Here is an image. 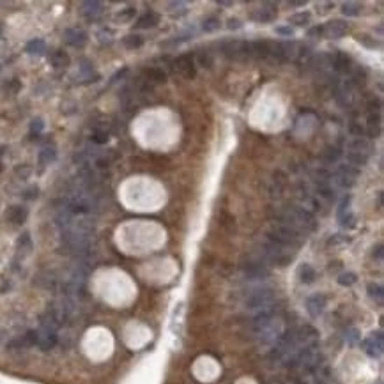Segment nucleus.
<instances>
[{"mask_svg": "<svg viewBox=\"0 0 384 384\" xmlns=\"http://www.w3.org/2000/svg\"><path fill=\"white\" fill-rule=\"evenodd\" d=\"M50 60H52L53 67H67L69 66V55H67L66 52H62V50H59V52L53 53Z\"/></svg>", "mask_w": 384, "mask_h": 384, "instance_id": "nucleus-29", "label": "nucleus"}, {"mask_svg": "<svg viewBox=\"0 0 384 384\" xmlns=\"http://www.w3.org/2000/svg\"><path fill=\"white\" fill-rule=\"evenodd\" d=\"M158 23H159V14L154 13V11H149V13H146L144 16L138 18L137 27L138 29H152Z\"/></svg>", "mask_w": 384, "mask_h": 384, "instance_id": "nucleus-23", "label": "nucleus"}, {"mask_svg": "<svg viewBox=\"0 0 384 384\" xmlns=\"http://www.w3.org/2000/svg\"><path fill=\"white\" fill-rule=\"evenodd\" d=\"M35 335H37V340H35V345L39 347L41 351H52L55 345L59 344V335L57 331H53V329H46V327H41L39 329H35Z\"/></svg>", "mask_w": 384, "mask_h": 384, "instance_id": "nucleus-10", "label": "nucleus"}, {"mask_svg": "<svg viewBox=\"0 0 384 384\" xmlns=\"http://www.w3.org/2000/svg\"><path fill=\"white\" fill-rule=\"evenodd\" d=\"M338 243H349V237H342V236H335V237L329 239V244H338Z\"/></svg>", "mask_w": 384, "mask_h": 384, "instance_id": "nucleus-46", "label": "nucleus"}, {"mask_svg": "<svg viewBox=\"0 0 384 384\" xmlns=\"http://www.w3.org/2000/svg\"><path fill=\"white\" fill-rule=\"evenodd\" d=\"M220 27H221V22L218 18H207V20L204 22L202 29H204V32H214V30H218Z\"/></svg>", "mask_w": 384, "mask_h": 384, "instance_id": "nucleus-37", "label": "nucleus"}, {"mask_svg": "<svg viewBox=\"0 0 384 384\" xmlns=\"http://www.w3.org/2000/svg\"><path fill=\"white\" fill-rule=\"evenodd\" d=\"M351 211V197L347 195V197H344L340 202V206H338V218L344 216L345 212H349Z\"/></svg>", "mask_w": 384, "mask_h": 384, "instance_id": "nucleus-41", "label": "nucleus"}, {"mask_svg": "<svg viewBox=\"0 0 384 384\" xmlns=\"http://www.w3.org/2000/svg\"><path fill=\"white\" fill-rule=\"evenodd\" d=\"M372 257H374V259H377V261H381V259H383V244H377V246L374 248V253H372Z\"/></svg>", "mask_w": 384, "mask_h": 384, "instance_id": "nucleus-48", "label": "nucleus"}, {"mask_svg": "<svg viewBox=\"0 0 384 384\" xmlns=\"http://www.w3.org/2000/svg\"><path fill=\"white\" fill-rule=\"evenodd\" d=\"M377 207H383V191H379V193H377Z\"/></svg>", "mask_w": 384, "mask_h": 384, "instance_id": "nucleus-54", "label": "nucleus"}, {"mask_svg": "<svg viewBox=\"0 0 384 384\" xmlns=\"http://www.w3.org/2000/svg\"><path fill=\"white\" fill-rule=\"evenodd\" d=\"M356 282H358V276L354 273H342L340 276H338V283H340L342 287H351V285H354Z\"/></svg>", "mask_w": 384, "mask_h": 384, "instance_id": "nucleus-36", "label": "nucleus"}, {"mask_svg": "<svg viewBox=\"0 0 384 384\" xmlns=\"http://www.w3.org/2000/svg\"><path fill=\"white\" fill-rule=\"evenodd\" d=\"M345 338H347V342H349L351 345H354V344H358L359 342L361 335H359V331L356 329V327H347V331H345Z\"/></svg>", "mask_w": 384, "mask_h": 384, "instance_id": "nucleus-39", "label": "nucleus"}, {"mask_svg": "<svg viewBox=\"0 0 384 384\" xmlns=\"http://www.w3.org/2000/svg\"><path fill=\"white\" fill-rule=\"evenodd\" d=\"M351 133H353L356 138H361L363 135H365V129H363L361 126H358V124H351Z\"/></svg>", "mask_w": 384, "mask_h": 384, "instance_id": "nucleus-45", "label": "nucleus"}, {"mask_svg": "<svg viewBox=\"0 0 384 384\" xmlns=\"http://www.w3.org/2000/svg\"><path fill=\"white\" fill-rule=\"evenodd\" d=\"M276 18V4H271V2H266L262 4V7L255 9L252 13V20L257 23H269Z\"/></svg>", "mask_w": 384, "mask_h": 384, "instance_id": "nucleus-14", "label": "nucleus"}, {"mask_svg": "<svg viewBox=\"0 0 384 384\" xmlns=\"http://www.w3.org/2000/svg\"><path fill=\"white\" fill-rule=\"evenodd\" d=\"M30 135H32V138H35V137H39L41 133H43V129H44V122H43V119H34L30 122Z\"/></svg>", "mask_w": 384, "mask_h": 384, "instance_id": "nucleus-38", "label": "nucleus"}, {"mask_svg": "<svg viewBox=\"0 0 384 384\" xmlns=\"http://www.w3.org/2000/svg\"><path fill=\"white\" fill-rule=\"evenodd\" d=\"M0 170H2V163H0Z\"/></svg>", "mask_w": 384, "mask_h": 384, "instance_id": "nucleus-56", "label": "nucleus"}, {"mask_svg": "<svg viewBox=\"0 0 384 384\" xmlns=\"http://www.w3.org/2000/svg\"><path fill=\"white\" fill-rule=\"evenodd\" d=\"M90 140H92L94 144H97V146H103V144H106V142H108V133L101 131V129H97V131L92 133Z\"/></svg>", "mask_w": 384, "mask_h": 384, "instance_id": "nucleus-40", "label": "nucleus"}, {"mask_svg": "<svg viewBox=\"0 0 384 384\" xmlns=\"http://www.w3.org/2000/svg\"><path fill=\"white\" fill-rule=\"evenodd\" d=\"M241 27V22L239 20H229V29L232 30V29H239Z\"/></svg>", "mask_w": 384, "mask_h": 384, "instance_id": "nucleus-52", "label": "nucleus"}, {"mask_svg": "<svg viewBox=\"0 0 384 384\" xmlns=\"http://www.w3.org/2000/svg\"><path fill=\"white\" fill-rule=\"evenodd\" d=\"M37 197H39V188H37V186L29 188V190L25 191V195H23V199L25 200H35Z\"/></svg>", "mask_w": 384, "mask_h": 384, "instance_id": "nucleus-44", "label": "nucleus"}, {"mask_svg": "<svg viewBox=\"0 0 384 384\" xmlns=\"http://www.w3.org/2000/svg\"><path fill=\"white\" fill-rule=\"evenodd\" d=\"M310 18H312V14H310L308 11H301V13H297V14H294V16L289 18V23L297 25V27H305L310 23Z\"/></svg>", "mask_w": 384, "mask_h": 384, "instance_id": "nucleus-30", "label": "nucleus"}, {"mask_svg": "<svg viewBox=\"0 0 384 384\" xmlns=\"http://www.w3.org/2000/svg\"><path fill=\"white\" fill-rule=\"evenodd\" d=\"M347 32H349V27L342 20H331L323 27V35L327 39H340Z\"/></svg>", "mask_w": 384, "mask_h": 384, "instance_id": "nucleus-11", "label": "nucleus"}, {"mask_svg": "<svg viewBox=\"0 0 384 384\" xmlns=\"http://www.w3.org/2000/svg\"><path fill=\"white\" fill-rule=\"evenodd\" d=\"M174 64V69L177 71V73H181L184 78L191 80L195 76V62L193 59H191V55H181V57H177L176 60L172 62Z\"/></svg>", "mask_w": 384, "mask_h": 384, "instance_id": "nucleus-13", "label": "nucleus"}, {"mask_svg": "<svg viewBox=\"0 0 384 384\" xmlns=\"http://www.w3.org/2000/svg\"><path fill=\"white\" fill-rule=\"evenodd\" d=\"M361 349L370 356V358H379L383 354L384 349V338H383V331L372 333L368 338L361 342Z\"/></svg>", "mask_w": 384, "mask_h": 384, "instance_id": "nucleus-9", "label": "nucleus"}, {"mask_svg": "<svg viewBox=\"0 0 384 384\" xmlns=\"http://www.w3.org/2000/svg\"><path fill=\"white\" fill-rule=\"evenodd\" d=\"M135 14H137V9L135 7H126L122 9L119 14H117V20L122 23H129L131 20H135Z\"/></svg>", "mask_w": 384, "mask_h": 384, "instance_id": "nucleus-35", "label": "nucleus"}, {"mask_svg": "<svg viewBox=\"0 0 384 384\" xmlns=\"http://www.w3.org/2000/svg\"><path fill=\"white\" fill-rule=\"evenodd\" d=\"M82 14L84 18H87L89 22H96L97 18L105 13V5L101 2H96V0H89V2H84L82 4Z\"/></svg>", "mask_w": 384, "mask_h": 384, "instance_id": "nucleus-16", "label": "nucleus"}, {"mask_svg": "<svg viewBox=\"0 0 384 384\" xmlns=\"http://www.w3.org/2000/svg\"><path fill=\"white\" fill-rule=\"evenodd\" d=\"M351 150L353 152H359L363 156H368L372 152V144L367 140V138H356V140L351 144Z\"/></svg>", "mask_w": 384, "mask_h": 384, "instance_id": "nucleus-25", "label": "nucleus"}, {"mask_svg": "<svg viewBox=\"0 0 384 384\" xmlns=\"http://www.w3.org/2000/svg\"><path fill=\"white\" fill-rule=\"evenodd\" d=\"M331 64H333V55H329V53H319L310 62V66H314V69L319 71V73L327 71L331 67Z\"/></svg>", "mask_w": 384, "mask_h": 384, "instance_id": "nucleus-20", "label": "nucleus"}, {"mask_svg": "<svg viewBox=\"0 0 384 384\" xmlns=\"http://www.w3.org/2000/svg\"><path fill=\"white\" fill-rule=\"evenodd\" d=\"M267 237H271L276 243L283 244V246L292 248V250H297L303 244V241H305V234L303 232L292 229V227L285 225V223H276V225L271 227Z\"/></svg>", "mask_w": 384, "mask_h": 384, "instance_id": "nucleus-5", "label": "nucleus"}, {"mask_svg": "<svg viewBox=\"0 0 384 384\" xmlns=\"http://www.w3.org/2000/svg\"><path fill=\"white\" fill-rule=\"evenodd\" d=\"M142 44H144V37L138 34H131V35H126V37H124V46L128 50H137V48H140Z\"/></svg>", "mask_w": 384, "mask_h": 384, "instance_id": "nucleus-33", "label": "nucleus"}, {"mask_svg": "<svg viewBox=\"0 0 384 384\" xmlns=\"http://www.w3.org/2000/svg\"><path fill=\"white\" fill-rule=\"evenodd\" d=\"M274 301H276V292L269 285H261L252 291H248L244 306L253 314H264V312H274Z\"/></svg>", "mask_w": 384, "mask_h": 384, "instance_id": "nucleus-2", "label": "nucleus"}, {"mask_svg": "<svg viewBox=\"0 0 384 384\" xmlns=\"http://www.w3.org/2000/svg\"><path fill=\"white\" fill-rule=\"evenodd\" d=\"M368 291V296L372 297V299H376L377 303H383V297H384V289L381 283H370L367 287Z\"/></svg>", "mask_w": 384, "mask_h": 384, "instance_id": "nucleus-31", "label": "nucleus"}, {"mask_svg": "<svg viewBox=\"0 0 384 384\" xmlns=\"http://www.w3.org/2000/svg\"><path fill=\"white\" fill-rule=\"evenodd\" d=\"M14 174H16L20 179H29L32 174L30 167L29 165H20V167H16V170H14Z\"/></svg>", "mask_w": 384, "mask_h": 384, "instance_id": "nucleus-42", "label": "nucleus"}, {"mask_svg": "<svg viewBox=\"0 0 384 384\" xmlns=\"http://www.w3.org/2000/svg\"><path fill=\"white\" fill-rule=\"evenodd\" d=\"M199 57H200V64H204V67L211 66V59H209V55H204V53H200Z\"/></svg>", "mask_w": 384, "mask_h": 384, "instance_id": "nucleus-49", "label": "nucleus"}, {"mask_svg": "<svg viewBox=\"0 0 384 384\" xmlns=\"http://www.w3.org/2000/svg\"><path fill=\"white\" fill-rule=\"evenodd\" d=\"M64 39L69 46H75V48H84L85 43H87V34L80 29H67L64 32Z\"/></svg>", "mask_w": 384, "mask_h": 384, "instance_id": "nucleus-17", "label": "nucleus"}, {"mask_svg": "<svg viewBox=\"0 0 384 384\" xmlns=\"http://www.w3.org/2000/svg\"><path fill=\"white\" fill-rule=\"evenodd\" d=\"M220 5H223V7H230L232 5V2H218Z\"/></svg>", "mask_w": 384, "mask_h": 384, "instance_id": "nucleus-55", "label": "nucleus"}, {"mask_svg": "<svg viewBox=\"0 0 384 384\" xmlns=\"http://www.w3.org/2000/svg\"><path fill=\"white\" fill-rule=\"evenodd\" d=\"M35 340H37L35 329H30V331H27L25 335L13 338V340H11V342L7 344V349H9V351H23V349H29V347H34Z\"/></svg>", "mask_w": 384, "mask_h": 384, "instance_id": "nucleus-12", "label": "nucleus"}, {"mask_svg": "<svg viewBox=\"0 0 384 384\" xmlns=\"http://www.w3.org/2000/svg\"><path fill=\"white\" fill-rule=\"evenodd\" d=\"M241 273H243L244 280H248V282H262V280H266L271 274V269L261 257H257V259H252L246 264H243Z\"/></svg>", "mask_w": 384, "mask_h": 384, "instance_id": "nucleus-6", "label": "nucleus"}, {"mask_svg": "<svg viewBox=\"0 0 384 384\" xmlns=\"http://www.w3.org/2000/svg\"><path fill=\"white\" fill-rule=\"evenodd\" d=\"M27 216H29V211L23 206H11L5 212V218L7 221L14 223V225H23L27 221Z\"/></svg>", "mask_w": 384, "mask_h": 384, "instance_id": "nucleus-19", "label": "nucleus"}, {"mask_svg": "<svg viewBox=\"0 0 384 384\" xmlns=\"http://www.w3.org/2000/svg\"><path fill=\"white\" fill-rule=\"evenodd\" d=\"M297 276H299V282L301 283H314L315 278H317V273H315V269L312 267L310 264H301L299 266V269H297Z\"/></svg>", "mask_w": 384, "mask_h": 384, "instance_id": "nucleus-22", "label": "nucleus"}, {"mask_svg": "<svg viewBox=\"0 0 384 384\" xmlns=\"http://www.w3.org/2000/svg\"><path fill=\"white\" fill-rule=\"evenodd\" d=\"M306 2H303V0H299V2H289V7H303Z\"/></svg>", "mask_w": 384, "mask_h": 384, "instance_id": "nucleus-53", "label": "nucleus"}, {"mask_svg": "<svg viewBox=\"0 0 384 384\" xmlns=\"http://www.w3.org/2000/svg\"><path fill=\"white\" fill-rule=\"evenodd\" d=\"M321 34H323V27H314V29H312V30H310V37H314V35H321Z\"/></svg>", "mask_w": 384, "mask_h": 384, "instance_id": "nucleus-50", "label": "nucleus"}, {"mask_svg": "<svg viewBox=\"0 0 384 384\" xmlns=\"http://www.w3.org/2000/svg\"><path fill=\"white\" fill-rule=\"evenodd\" d=\"M358 179V168L351 167V165H342L338 168V172L329 179L331 184L338 186V188H351Z\"/></svg>", "mask_w": 384, "mask_h": 384, "instance_id": "nucleus-8", "label": "nucleus"}, {"mask_svg": "<svg viewBox=\"0 0 384 384\" xmlns=\"http://www.w3.org/2000/svg\"><path fill=\"white\" fill-rule=\"evenodd\" d=\"M347 161L351 163V167H363V165H367L368 161V156H363L359 154V152H353V150H349L347 152Z\"/></svg>", "mask_w": 384, "mask_h": 384, "instance_id": "nucleus-34", "label": "nucleus"}, {"mask_svg": "<svg viewBox=\"0 0 384 384\" xmlns=\"http://www.w3.org/2000/svg\"><path fill=\"white\" fill-rule=\"evenodd\" d=\"M317 7H324V9H321V11H317V13L324 14V13H327V11H329V7H333V4H331V2H327V4H321V5H317Z\"/></svg>", "mask_w": 384, "mask_h": 384, "instance_id": "nucleus-51", "label": "nucleus"}, {"mask_svg": "<svg viewBox=\"0 0 384 384\" xmlns=\"http://www.w3.org/2000/svg\"><path fill=\"white\" fill-rule=\"evenodd\" d=\"M340 156H342L340 150L335 149V147H333V149H327V150H326V154H324V158H326L327 163H333V161H338V158H340Z\"/></svg>", "mask_w": 384, "mask_h": 384, "instance_id": "nucleus-43", "label": "nucleus"}, {"mask_svg": "<svg viewBox=\"0 0 384 384\" xmlns=\"http://www.w3.org/2000/svg\"><path fill=\"white\" fill-rule=\"evenodd\" d=\"M282 223L292 227V229L299 230L303 234L306 232H314L317 229V221L314 214L310 211H305L301 207H285L282 212Z\"/></svg>", "mask_w": 384, "mask_h": 384, "instance_id": "nucleus-4", "label": "nucleus"}, {"mask_svg": "<svg viewBox=\"0 0 384 384\" xmlns=\"http://www.w3.org/2000/svg\"><path fill=\"white\" fill-rule=\"evenodd\" d=\"M44 52H46V43L39 37L29 41V44H27V53H30V55H43Z\"/></svg>", "mask_w": 384, "mask_h": 384, "instance_id": "nucleus-26", "label": "nucleus"}, {"mask_svg": "<svg viewBox=\"0 0 384 384\" xmlns=\"http://www.w3.org/2000/svg\"><path fill=\"white\" fill-rule=\"evenodd\" d=\"M230 60H248L252 59V43L248 41H230L223 48Z\"/></svg>", "mask_w": 384, "mask_h": 384, "instance_id": "nucleus-7", "label": "nucleus"}, {"mask_svg": "<svg viewBox=\"0 0 384 384\" xmlns=\"http://www.w3.org/2000/svg\"><path fill=\"white\" fill-rule=\"evenodd\" d=\"M283 323L282 319L276 317L274 312H264L257 314L252 321V333L253 338L261 345H274L278 338L283 335Z\"/></svg>", "mask_w": 384, "mask_h": 384, "instance_id": "nucleus-1", "label": "nucleus"}, {"mask_svg": "<svg viewBox=\"0 0 384 384\" xmlns=\"http://www.w3.org/2000/svg\"><path fill=\"white\" fill-rule=\"evenodd\" d=\"M276 32H278V34H282V35H289V37L294 34V30H292L291 27H278V29H276Z\"/></svg>", "mask_w": 384, "mask_h": 384, "instance_id": "nucleus-47", "label": "nucleus"}, {"mask_svg": "<svg viewBox=\"0 0 384 384\" xmlns=\"http://www.w3.org/2000/svg\"><path fill=\"white\" fill-rule=\"evenodd\" d=\"M327 299L323 294H312V296L306 299V310H308L310 317L317 319L319 315H323V312L326 310Z\"/></svg>", "mask_w": 384, "mask_h": 384, "instance_id": "nucleus-15", "label": "nucleus"}, {"mask_svg": "<svg viewBox=\"0 0 384 384\" xmlns=\"http://www.w3.org/2000/svg\"><path fill=\"white\" fill-rule=\"evenodd\" d=\"M252 57L259 59V60L269 57V43L267 41H255V43H252Z\"/></svg>", "mask_w": 384, "mask_h": 384, "instance_id": "nucleus-24", "label": "nucleus"}, {"mask_svg": "<svg viewBox=\"0 0 384 384\" xmlns=\"http://www.w3.org/2000/svg\"><path fill=\"white\" fill-rule=\"evenodd\" d=\"M294 255H296V250L283 246V244L273 241L271 237H266V241L261 246V259L267 266H287L294 261Z\"/></svg>", "mask_w": 384, "mask_h": 384, "instance_id": "nucleus-3", "label": "nucleus"}, {"mask_svg": "<svg viewBox=\"0 0 384 384\" xmlns=\"http://www.w3.org/2000/svg\"><path fill=\"white\" fill-rule=\"evenodd\" d=\"M167 7L172 18H181L188 13V4L186 2H170Z\"/></svg>", "mask_w": 384, "mask_h": 384, "instance_id": "nucleus-27", "label": "nucleus"}, {"mask_svg": "<svg viewBox=\"0 0 384 384\" xmlns=\"http://www.w3.org/2000/svg\"><path fill=\"white\" fill-rule=\"evenodd\" d=\"M32 252V239H30V234H22L18 237V253L20 255H27V253Z\"/></svg>", "mask_w": 384, "mask_h": 384, "instance_id": "nucleus-28", "label": "nucleus"}, {"mask_svg": "<svg viewBox=\"0 0 384 384\" xmlns=\"http://www.w3.org/2000/svg\"><path fill=\"white\" fill-rule=\"evenodd\" d=\"M55 158H57V149H55V146H44L43 149L39 150L37 161H39L41 167H46V165L53 163Z\"/></svg>", "mask_w": 384, "mask_h": 384, "instance_id": "nucleus-21", "label": "nucleus"}, {"mask_svg": "<svg viewBox=\"0 0 384 384\" xmlns=\"http://www.w3.org/2000/svg\"><path fill=\"white\" fill-rule=\"evenodd\" d=\"M331 67L336 73H347V71H353V60L347 53L344 52H336L333 55V64Z\"/></svg>", "mask_w": 384, "mask_h": 384, "instance_id": "nucleus-18", "label": "nucleus"}, {"mask_svg": "<svg viewBox=\"0 0 384 384\" xmlns=\"http://www.w3.org/2000/svg\"><path fill=\"white\" fill-rule=\"evenodd\" d=\"M361 9L363 5L358 4V2H345V4H342V13L345 16H358L361 13Z\"/></svg>", "mask_w": 384, "mask_h": 384, "instance_id": "nucleus-32", "label": "nucleus"}]
</instances>
